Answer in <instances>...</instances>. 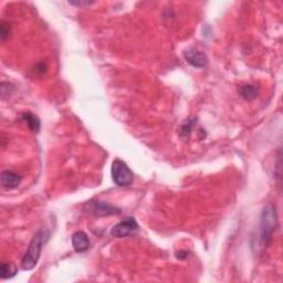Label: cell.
<instances>
[{"mask_svg": "<svg viewBox=\"0 0 283 283\" xmlns=\"http://www.w3.org/2000/svg\"><path fill=\"white\" fill-rule=\"evenodd\" d=\"M49 238H50L49 229L42 228L37 232L33 239H31L26 254H24L21 261L22 270H24V271H29V270H33L37 266L38 261L40 259L42 247L48 242Z\"/></svg>", "mask_w": 283, "mask_h": 283, "instance_id": "obj_1", "label": "cell"}, {"mask_svg": "<svg viewBox=\"0 0 283 283\" xmlns=\"http://www.w3.org/2000/svg\"><path fill=\"white\" fill-rule=\"evenodd\" d=\"M278 226V215L273 204H268L262 210L260 219L259 244L262 249L269 247L272 241L273 232Z\"/></svg>", "mask_w": 283, "mask_h": 283, "instance_id": "obj_2", "label": "cell"}, {"mask_svg": "<svg viewBox=\"0 0 283 283\" xmlns=\"http://www.w3.org/2000/svg\"><path fill=\"white\" fill-rule=\"evenodd\" d=\"M112 179L119 187H127L133 183L134 174L131 171L127 163L121 160H115L112 163Z\"/></svg>", "mask_w": 283, "mask_h": 283, "instance_id": "obj_3", "label": "cell"}, {"mask_svg": "<svg viewBox=\"0 0 283 283\" xmlns=\"http://www.w3.org/2000/svg\"><path fill=\"white\" fill-rule=\"evenodd\" d=\"M138 229V224L133 217H129L122 223L115 225L111 230V235L115 238H125L133 235Z\"/></svg>", "mask_w": 283, "mask_h": 283, "instance_id": "obj_4", "label": "cell"}, {"mask_svg": "<svg viewBox=\"0 0 283 283\" xmlns=\"http://www.w3.org/2000/svg\"><path fill=\"white\" fill-rule=\"evenodd\" d=\"M184 55L188 64L195 68H204L208 65V58L206 53L196 48H188Z\"/></svg>", "mask_w": 283, "mask_h": 283, "instance_id": "obj_5", "label": "cell"}, {"mask_svg": "<svg viewBox=\"0 0 283 283\" xmlns=\"http://www.w3.org/2000/svg\"><path fill=\"white\" fill-rule=\"evenodd\" d=\"M89 210L91 213L96 216H110V215H114V213H119L121 210L116 207L112 206L110 204L106 203H102V201H91L89 203Z\"/></svg>", "mask_w": 283, "mask_h": 283, "instance_id": "obj_6", "label": "cell"}, {"mask_svg": "<svg viewBox=\"0 0 283 283\" xmlns=\"http://www.w3.org/2000/svg\"><path fill=\"white\" fill-rule=\"evenodd\" d=\"M21 175L12 171H4L0 175V183H2L4 188H7V190H14V188L18 187L21 184Z\"/></svg>", "mask_w": 283, "mask_h": 283, "instance_id": "obj_7", "label": "cell"}, {"mask_svg": "<svg viewBox=\"0 0 283 283\" xmlns=\"http://www.w3.org/2000/svg\"><path fill=\"white\" fill-rule=\"evenodd\" d=\"M72 246L77 253H85L91 246L89 236L84 231L74 232L72 236Z\"/></svg>", "mask_w": 283, "mask_h": 283, "instance_id": "obj_8", "label": "cell"}, {"mask_svg": "<svg viewBox=\"0 0 283 283\" xmlns=\"http://www.w3.org/2000/svg\"><path fill=\"white\" fill-rule=\"evenodd\" d=\"M20 118L24 123H27L28 128L34 132V133H38L40 131V119L37 115L33 114L30 112L22 113L20 115Z\"/></svg>", "mask_w": 283, "mask_h": 283, "instance_id": "obj_9", "label": "cell"}, {"mask_svg": "<svg viewBox=\"0 0 283 283\" xmlns=\"http://www.w3.org/2000/svg\"><path fill=\"white\" fill-rule=\"evenodd\" d=\"M18 272V267L12 262H4L0 267V274H2V279H10L12 276H15Z\"/></svg>", "mask_w": 283, "mask_h": 283, "instance_id": "obj_10", "label": "cell"}, {"mask_svg": "<svg viewBox=\"0 0 283 283\" xmlns=\"http://www.w3.org/2000/svg\"><path fill=\"white\" fill-rule=\"evenodd\" d=\"M238 92L244 100L253 101L257 98L258 89L253 84H244V85H241L240 87H239Z\"/></svg>", "mask_w": 283, "mask_h": 283, "instance_id": "obj_11", "label": "cell"}, {"mask_svg": "<svg viewBox=\"0 0 283 283\" xmlns=\"http://www.w3.org/2000/svg\"><path fill=\"white\" fill-rule=\"evenodd\" d=\"M194 123H195V119H187V121L181 124V127L179 129V135L183 137V138H188L192 133V130L194 128Z\"/></svg>", "mask_w": 283, "mask_h": 283, "instance_id": "obj_12", "label": "cell"}, {"mask_svg": "<svg viewBox=\"0 0 283 283\" xmlns=\"http://www.w3.org/2000/svg\"><path fill=\"white\" fill-rule=\"evenodd\" d=\"M0 33H2V42H5L10 34V24L6 21L0 23Z\"/></svg>", "mask_w": 283, "mask_h": 283, "instance_id": "obj_13", "label": "cell"}, {"mask_svg": "<svg viewBox=\"0 0 283 283\" xmlns=\"http://www.w3.org/2000/svg\"><path fill=\"white\" fill-rule=\"evenodd\" d=\"M69 4L73 5V6H89L93 3H91V2H69Z\"/></svg>", "mask_w": 283, "mask_h": 283, "instance_id": "obj_14", "label": "cell"}]
</instances>
